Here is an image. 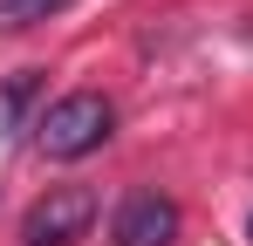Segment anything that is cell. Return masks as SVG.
Here are the masks:
<instances>
[{"mask_svg":"<svg viewBox=\"0 0 253 246\" xmlns=\"http://www.w3.org/2000/svg\"><path fill=\"white\" fill-rule=\"evenodd\" d=\"M110 130H117L110 96H96V89H69V96H55L42 117H35V144H42V158L76 164V158H89V151H103Z\"/></svg>","mask_w":253,"mask_h":246,"instance_id":"obj_1","label":"cell"},{"mask_svg":"<svg viewBox=\"0 0 253 246\" xmlns=\"http://www.w3.org/2000/svg\"><path fill=\"white\" fill-rule=\"evenodd\" d=\"M96 212H103V199L89 185H48L21 212V246H76V240H89Z\"/></svg>","mask_w":253,"mask_h":246,"instance_id":"obj_2","label":"cell"},{"mask_svg":"<svg viewBox=\"0 0 253 246\" xmlns=\"http://www.w3.org/2000/svg\"><path fill=\"white\" fill-rule=\"evenodd\" d=\"M110 233H117V246H171L178 240V205L144 185V192H130V199L117 205Z\"/></svg>","mask_w":253,"mask_h":246,"instance_id":"obj_3","label":"cell"},{"mask_svg":"<svg viewBox=\"0 0 253 246\" xmlns=\"http://www.w3.org/2000/svg\"><path fill=\"white\" fill-rule=\"evenodd\" d=\"M76 0H0V35H28V28H42L55 14H69Z\"/></svg>","mask_w":253,"mask_h":246,"instance_id":"obj_4","label":"cell"},{"mask_svg":"<svg viewBox=\"0 0 253 246\" xmlns=\"http://www.w3.org/2000/svg\"><path fill=\"white\" fill-rule=\"evenodd\" d=\"M35 96H42V76H35V69H21V76L7 82V96H0V123H7V130H21L28 110H35Z\"/></svg>","mask_w":253,"mask_h":246,"instance_id":"obj_5","label":"cell"}]
</instances>
